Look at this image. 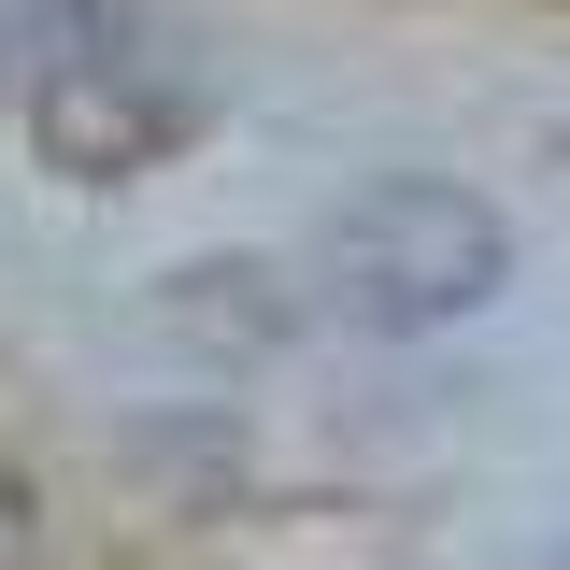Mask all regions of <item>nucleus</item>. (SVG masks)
Instances as JSON below:
<instances>
[{
	"instance_id": "f03ea898",
	"label": "nucleus",
	"mask_w": 570,
	"mask_h": 570,
	"mask_svg": "<svg viewBox=\"0 0 570 570\" xmlns=\"http://www.w3.org/2000/svg\"><path fill=\"white\" fill-rule=\"evenodd\" d=\"M186 129H200V71L171 58V43H142L129 14H71L58 58H29V142L58 157L71 186L157 171Z\"/></svg>"
},
{
	"instance_id": "7ed1b4c3",
	"label": "nucleus",
	"mask_w": 570,
	"mask_h": 570,
	"mask_svg": "<svg viewBox=\"0 0 570 570\" xmlns=\"http://www.w3.org/2000/svg\"><path fill=\"white\" fill-rule=\"evenodd\" d=\"M29 557V499H14V471H0V570Z\"/></svg>"
},
{
	"instance_id": "f257e3e1",
	"label": "nucleus",
	"mask_w": 570,
	"mask_h": 570,
	"mask_svg": "<svg viewBox=\"0 0 570 570\" xmlns=\"http://www.w3.org/2000/svg\"><path fill=\"white\" fill-rule=\"evenodd\" d=\"M499 285H513V228H499V200L442 186V171H385L314 228V299L343 328H385V343L485 314Z\"/></svg>"
}]
</instances>
